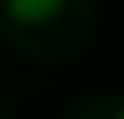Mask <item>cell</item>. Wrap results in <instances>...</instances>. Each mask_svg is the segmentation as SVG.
Wrapping results in <instances>:
<instances>
[{"instance_id":"obj_1","label":"cell","mask_w":124,"mask_h":119,"mask_svg":"<svg viewBox=\"0 0 124 119\" xmlns=\"http://www.w3.org/2000/svg\"><path fill=\"white\" fill-rule=\"evenodd\" d=\"M5 5H10V15H15L19 24H48V19L62 15L67 0H5Z\"/></svg>"},{"instance_id":"obj_2","label":"cell","mask_w":124,"mask_h":119,"mask_svg":"<svg viewBox=\"0 0 124 119\" xmlns=\"http://www.w3.org/2000/svg\"><path fill=\"white\" fill-rule=\"evenodd\" d=\"M115 119H124V110H119V114H115Z\"/></svg>"}]
</instances>
